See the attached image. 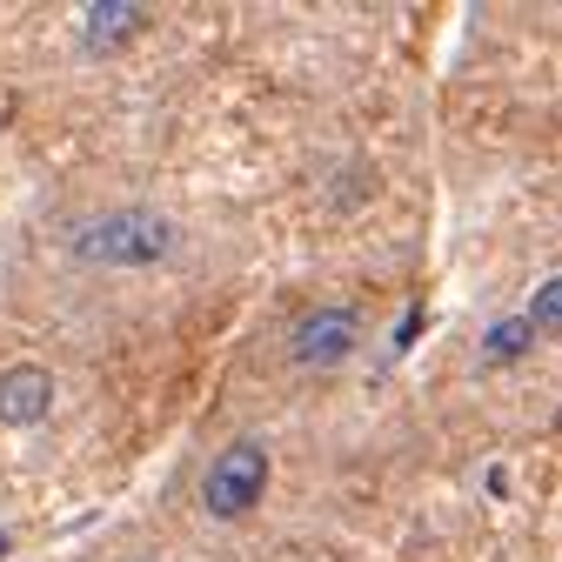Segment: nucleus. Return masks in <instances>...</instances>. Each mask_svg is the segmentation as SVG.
I'll list each match as a JSON object with an SVG mask.
<instances>
[{
	"mask_svg": "<svg viewBox=\"0 0 562 562\" xmlns=\"http://www.w3.org/2000/svg\"><path fill=\"white\" fill-rule=\"evenodd\" d=\"M181 228L161 215V207H140V201H121V207H94L67 228V255L81 268H101V274H134V268H161L175 255Z\"/></svg>",
	"mask_w": 562,
	"mask_h": 562,
	"instance_id": "1",
	"label": "nucleus"
},
{
	"mask_svg": "<svg viewBox=\"0 0 562 562\" xmlns=\"http://www.w3.org/2000/svg\"><path fill=\"white\" fill-rule=\"evenodd\" d=\"M268 475H274V456L261 436H235L201 475V509L215 522H241L261 496H268Z\"/></svg>",
	"mask_w": 562,
	"mask_h": 562,
	"instance_id": "2",
	"label": "nucleus"
},
{
	"mask_svg": "<svg viewBox=\"0 0 562 562\" xmlns=\"http://www.w3.org/2000/svg\"><path fill=\"white\" fill-rule=\"evenodd\" d=\"M356 348H362V308H348V302L308 308V315L289 328V362H295V369H341Z\"/></svg>",
	"mask_w": 562,
	"mask_h": 562,
	"instance_id": "3",
	"label": "nucleus"
},
{
	"mask_svg": "<svg viewBox=\"0 0 562 562\" xmlns=\"http://www.w3.org/2000/svg\"><path fill=\"white\" fill-rule=\"evenodd\" d=\"M54 415V375L41 362L0 369V429H41Z\"/></svg>",
	"mask_w": 562,
	"mask_h": 562,
	"instance_id": "4",
	"label": "nucleus"
},
{
	"mask_svg": "<svg viewBox=\"0 0 562 562\" xmlns=\"http://www.w3.org/2000/svg\"><path fill=\"white\" fill-rule=\"evenodd\" d=\"M140 27V8H88V47H114Z\"/></svg>",
	"mask_w": 562,
	"mask_h": 562,
	"instance_id": "5",
	"label": "nucleus"
},
{
	"mask_svg": "<svg viewBox=\"0 0 562 562\" xmlns=\"http://www.w3.org/2000/svg\"><path fill=\"white\" fill-rule=\"evenodd\" d=\"M555 315H562V281L555 274H542V289L529 295V308H522V328L529 335H549L555 328Z\"/></svg>",
	"mask_w": 562,
	"mask_h": 562,
	"instance_id": "6",
	"label": "nucleus"
},
{
	"mask_svg": "<svg viewBox=\"0 0 562 562\" xmlns=\"http://www.w3.org/2000/svg\"><path fill=\"white\" fill-rule=\"evenodd\" d=\"M529 341H536V335H529L522 322H503L496 335H488V341H482V356H488V362H516V356H522V348H529Z\"/></svg>",
	"mask_w": 562,
	"mask_h": 562,
	"instance_id": "7",
	"label": "nucleus"
},
{
	"mask_svg": "<svg viewBox=\"0 0 562 562\" xmlns=\"http://www.w3.org/2000/svg\"><path fill=\"white\" fill-rule=\"evenodd\" d=\"M0 555H8V536H0Z\"/></svg>",
	"mask_w": 562,
	"mask_h": 562,
	"instance_id": "8",
	"label": "nucleus"
}]
</instances>
